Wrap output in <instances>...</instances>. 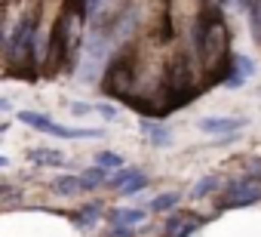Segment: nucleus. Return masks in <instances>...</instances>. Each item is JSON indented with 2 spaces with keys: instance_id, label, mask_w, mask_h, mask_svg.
I'll return each mask as SVG.
<instances>
[{
  "instance_id": "f257e3e1",
  "label": "nucleus",
  "mask_w": 261,
  "mask_h": 237,
  "mask_svg": "<svg viewBox=\"0 0 261 237\" xmlns=\"http://www.w3.org/2000/svg\"><path fill=\"white\" fill-rule=\"evenodd\" d=\"M34 43H37V13H25L10 34V59L28 62L34 56Z\"/></svg>"
},
{
  "instance_id": "f03ea898",
  "label": "nucleus",
  "mask_w": 261,
  "mask_h": 237,
  "mask_svg": "<svg viewBox=\"0 0 261 237\" xmlns=\"http://www.w3.org/2000/svg\"><path fill=\"white\" fill-rule=\"evenodd\" d=\"M105 56H108V40L92 34V40H89V46L83 53V62H80V83H92L98 77V71L105 65Z\"/></svg>"
},
{
  "instance_id": "7ed1b4c3",
  "label": "nucleus",
  "mask_w": 261,
  "mask_h": 237,
  "mask_svg": "<svg viewBox=\"0 0 261 237\" xmlns=\"http://www.w3.org/2000/svg\"><path fill=\"white\" fill-rule=\"evenodd\" d=\"M261 200V185H255L252 179H240L227 188V197H224V206L227 209H246L252 203Z\"/></svg>"
},
{
  "instance_id": "20e7f679",
  "label": "nucleus",
  "mask_w": 261,
  "mask_h": 237,
  "mask_svg": "<svg viewBox=\"0 0 261 237\" xmlns=\"http://www.w3.org/2000/svg\"><path fill=\"white\" fill-rule=\"evenodd\" d=\"M105 89L111 96H126L129 89H133V65H129V62H114L111 71H108Z\"/></svg>"
},
{
  "instance_id": "39448f33",
  "label": "nucleus",
  "mask_w": 261,
  "mask_h": 237,
  "mask_svg": "<svg viewBox=\"0 0 261 237\" xmlns=\"http://www.w3.org/2000/svg\"><path fill=\"white\" fill-rule=\"evenodd\" d=\"M240 127H246V117H203L200 121V130L206 136H221V133H237Z\"/></svg>"
},
{
  "instance_id": "423d86ee",
  "label": "nucleus",
  "mask_w": 261,
  "mask_h": 237,
  "mask_svg": "<svg viewBox=\"0 0 261 237\" xmlns=\"http://www.w3.org/2000/svg\"><path fill=\"white\" fill-rule=\"evenodd\" d=\"M249 74H252V62H249L246 56H237V59H233V71H230L221 83H224L227 89H240V86H246V77H249Z\"/></svg>"
},
{
  "instance_id": "0eeeda50",
  "label": "nucleus",
  "mask_w": 261,
  "mask_h": 237,
  "mask_svg": "<svg viewBox=\"0 0 261 237\" xmlns=\"http://www.w3.org/2000/svg\"><path fill=\"white\" fill-rule=\"evenodd\" d=\"M19 121L28 124V127H34L37 133H46V136H49V130L56 127L53 117H49V114H40V111H19Z\"/></svg>"
},
{
  "instance_id": "6e6552de",
  "label": "nucleus",
  "mask_w": 261,
  "mask_h": 237,
  "mask_svg": "<svg viewBox=\"0 0 261 237\" xmlns=\"http://www.w3.org/2000/svg\"><path fill=\"white\" fill-rule=\"evenodd\" d=\"M142 133L151 139V145H172V133H169V127H163V124L142 121Z\"/></svg>"
},
{
  "instance_id": "1a4fd4ad",
  "label": "nucleus",
  "mask_w": 261,
  "mask_h": 237,
  "mask_svg": "<svg viewBox=\"0 0 261 237\" xmlns=\"http://www.w3.org/2000/svg\"><path fill=\"white\" fill-rule=\"evenodd\" d=\"M28 157H31V163H40V167H65V157L53 148H34Z\"/></svg>"
},
{
  "instance_id": "9d476101",
  "label": "nucleus",
  "mask_w": 261,
  "mask_h": 237,
  "mask_svg": "<svg viewBox=\"0 0 261 237\" xmlns=\"http://www.w3.org/2000/svg\"><path fill=\"white\" fill-rule=\"evenodd\" d=\"M98 219H101V203H86V206L74 216V225H77V228H95Z\"/></svg>"
},
{
  "instance_id": "9b49d317",
  "label": "nucleus",
  "mask_w": 261,
  "mask_h": 237,
  "mask_svg": "<svg viewBox=\"0 0 261 237\" xmlns=\"http://www.w3.org/2000/svg\"><path fill=\"white\" fill-rule=\"evenodd\" d=\"M145 219H148L145 209H123V206H120V209L111 212V222H114V225H142Z\"/></svg>"
},
{
  "instance_id": "f8f14e48",
  "label": "nucleus",
  "mask_w": 261,
  "mask_h": 237,
  "mask_svg": "<svg viewBox=\"0 0 261 237\" xmlns=\"http://www.w3.org/2000/svg\"><path fill=\"white\" fill-rule=\"evenodd\" d=\"M178 200H181L178 191H163V194H157V197L151 200V212H172Z\"/></svg>"
},
{
  "instance_id": "ddd939ff",
  "label": "nucleus",
  "mask_w": 261,
  "mask_h": 237,
  "mask_svg": "<svg viewBox=\"0 0 261 237\" xmlns=\"http://www.w3.org/2000/svg\"><path fill=\"white\" fill-rule=\"evenodd\" d=\"M53 191H56V194H65V197L83 191V188H80V176H59V179L53 182Z\"/></svg>"
},
{
  "instance_id": "4468645a",
  "label": "nucleus",
  "mask_w": 261,
  "mask_h": 237,
  "mask_svg": "<svg viewBox=\"0 0 261 237\" xmlns=\"http://www.w3.org/2000/svg\"><path fill=\"white\" fill-rule=\"evenodd\" d=\"M105 182V170L101 167H92V170H86L83 176H80V188L83 191H92V188H98Z\"/></svg>"
},
{
  "instance_id": "2eb2a0df",
  "label": "nucleus",
  "mask_w": 261,
  "mask_h": 237,
  "mask_svg": "<svg viewBox=\"0 0 261 237\" xmlns=\"http://www.w3.org/2000/svg\"><path fill=\"white\" fill-rule=\"evenodd\" d=\"M218 185H221V182H218V176H203V179L191 188V197H206V194H212Z\"/></svg>"
},
{
  "instance_id": "dca6fc26",
  "label": "nucleus",
  "mask_w": 261,
  "mask_h": 237,
  "mask_svg": "<svg viewBox=\"0 0 261 237\" xmlns=\"http://www.w3.org/2000/svg\"><path fill=\"white\" fill-rule=\"evenodd\" d=\"M95 167H101V170H120V167H123V157H120L117 151H101V154L95 157Z\"/></svg>"
},
{
  "instance_id": "f3484780",
  "label": "nucleus",
  "mask_w": 261,
  "mask_h": 237,
  "mask_svg": "<svg viewBox=\"0 0 261 237\" xmlns=\"http://www.w3.org/2000/svg\"><path fill=\"white\" fill-rule=\"evenodd\" d=\"M148 182H151V179H145V173H136L133 179H129V182L120 188V194H126V197H129V194H139V191L148 188Z\"/></svg>"
},
{
  "instance_id": "a211bd4d",
  "label": "nucleus",
  "mask_w": 261,
  "mask_h": 237,
  "mask_svg": "<svg viewBox=\"0 0 261 237\" xmlns=\"http://www.w3.org/2000/svg\"><path fill=\"white\" fill-rule=\"evenodd\" d=\"M136 173H139V170H129V167H120V170H117V173H114V176H111V179H108V185H111V188H117V191H120V188H123V185H126V182H129V179H133V176H136Z\"/></svg>"
},
{
  "instance_id": "6ab92c4d",
  "label": "nucleus",
  "mask_w": 261,
  "mask_h": 237,
  "mask_svg": "<svg viewBox=\"0 0 261 237\" xmlns=\"http://www.w3.org/2000/svg\"><path fill=\"white\" fill-rule=\"evenodd\" d=\"M200 225H203V222L191 216V219H185V222H181V231H175L172 237H191V234H197V231H200Z\"/></svg>"
},
{
  "instance_id": "aec40b11",
  "label": "nucleus",
  "mask_w": 261,
  "mask_h": 237,
  "mask_svg": "<svg viewBox=\"0 0 261 237\" xmlns=\"http://www.w3.org/2000/svg\"><path fill=\"white\" fill-rule=\"evenodd\" d=\"M108 237H136V228H133V225H114V222H111Z\"/></svg>"
},
{
  "instance_id": "412c9836",
  "label": "nucleus",
  "mask_w": 261,
  "mask_h": 237,
  "mask_svg": "<svg viewBox=\"0 0 261 237\" xmlns=\"http://www.w3.org/2000/svg\"><path fill=\"white\" fill-rule=\"evenodd\" d=\"M185 219H191V216H188V212H172V216L166 219V234L172 237V234H175V228H178V225H181Z\"/></svg>"
},
{
  "instance_id": "4be33fe9",
  "label": "nucleus",
  "mask_w": 261,
  "mask_h": 237,
  "mask_svg": "<svg viewBox=\"0 0 261 237\" xmlns=\"http://www.w3.org/2000/svg\"><path fill=\"white\" fill-rule=\"evenodd\" d=\"M92 108H95V114H101V117H105V121H117V114H120L114 105H92Z\"/></svg>"
},
{
  "instance_id": "5701e85b",
  "label": "nucleus",
  "mask_w": 261,
  "mask_h": 237,
  "mask_svg": "<svg viewBox=\"0 0 261 237\" xmlns=\"http://www.w3.org/2000/svg\"><path fill=\"white\" fill-rule=\"evenodd\" d=\"M71 111H74L77 117H83V114H92L95 108H92V105H86V102H74V105H71Z\"/></svg>"
},
{
  "instance_id": "b1692460",
  "label": "nucleus",
  "mask_w": 261,
  "mask_h": 237,
  "mask_svg": "<svg viewBox=\"0 0 261 237\" xmlns=\"http://www.w3.org/2000/svg\"><path fill=\"white\" fill-rule=\"evenodd\" d=\"M10 108H13V105H10L7 99H0V111H10Z\"/></svg>"
},
{
  "instance_id": "393cba45",
  "label": "nucleus",
  "mask_w": 261,
  "mask_h": 237,
  "mask_svg": "<svg viewBox=\"0 0 261 237\" xmlns=\"http://www.w3.org/2000/svg\"><path fill=\"white\" fill-rule=\"evenodd\" d=\"M4 167H7V157H4V154H0V170H4Z\"/></svg>"
}]
</instances>
